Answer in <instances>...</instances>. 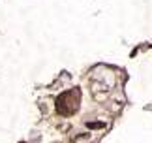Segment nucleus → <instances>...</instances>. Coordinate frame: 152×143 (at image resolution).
I'll list each match as a JSON object with an SVG mask.
<instances>
[{"mask_svg": "<svg viewBox=\"0 0 152 143\" xmlns=\"http://www.w3.org/2000/svg\"><path fill=\"white\" fill-rule=\"evenodd\" d=\"M56 109L62 115H72L73 111L79 109V90H68V92L60 94L56 100Z\"/></svg>", "mask_w": 152, "mask_h": 143, "instance_id": "nucleus-1", "label": "nucleus"}, {"mask_svg": "<svg viewBox=\"0 0 152 143\" xmlns=\"http://www.w3.org/2000/svg\"><path fill=\"white\" fill-rule=\"evenodd\" d=\"M86 126H88V128H103V122H86Z\"/></svg>", "mask_w": 152, "mask_h": 143, "instance_id": "nucleus-2", "label": "nucleus"}]
</instances>
